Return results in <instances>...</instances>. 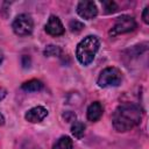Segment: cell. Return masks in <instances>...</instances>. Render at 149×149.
Returning <instances> with one entry per match:
<instances>
[{"label":"cell","instance_id":"cell-1","mask_svg":"<svg viewBox=\"0 0 149 149\" xmlns=\"http://www.w3.org/2000/svg\"><path fill=\"white\" fill-rule=\"evenodd\" d=\"M142 119L141 108L130 102L121 104L118 106L112 116V123L116 132L123 133L136 127Z\"/></svg>","mask_w":149,"mask_h":149},{"label":"cell","instance_id":"cell-2","mask_svg":"<svg viewBox=\"0 0 149 149\" xmlns=\"http://www.w3.org/2000/svg\"><path fill=\"white\" fill-rule=\"evenodd\" d=\"M100 47V41L94 35L84 37L76 48V57L81 65H88L93 62Z\"/></svg>","mask_w":149,"mask_h":149},{"label":"cell","instance_id":"cell-3","mask_svg":"<svg viewBox=\"0 0 149 149\" xmlns=\"http://www.w3.org/2000/svg\"><path fill=\"white\" fill-rule=\"evenodd\" d=\"M121 81H122V72L115 66H108L104 69L97 79V84L100 87L119 86Z\"/></svg>","mask_w":149,"mask_h":149},{"label":"cell","instance_id":"cell-4","mask_svg":"<svg viewBox=\"0 0 149 149\" xmlns=\"http://www.w3.org/2000/svg\"><path fill=\"white\" fill-rule=\"evenodd\" d=\"M12 28H13V31L17 36H28L33 33L34 21L29 14L22 13V14H19L14 19L12 23Z\"/></svg>","mask_w":149,"mask_h":149},{"label":"cell","instance_id":"cell-5","mask_svg":"<svg viewBox=\"0 0 149 149\" xmlns=\"http://www.w3.org/2000/svg\"><path fill=\"white\" fill-rule=\"evenodd\" d=\"M137 27V23L135 21V19L130 15H121L116 19L114 26L111 28L109 30V35L111 36H116V35H121V34H126V33H130L133 30H135V28Z\"/></svg>","mask_w":149,"mask_h":149},{"label":"cell","instance_id":"cell-6","mask_svg":"<svg viewBox=\"0 0 149 149\" xmlns=\"http://www.w3.org/2000/svg\"><path fill=\"white\" fill-rule=\"evenodd\" d=\"M77 13L80 17L86 19V20H91L93 17L97 16L98 14V8L97 5L93 1H88V0H84V1H79L77 5Z\"/></svg>","mask_w":149,"mask_h":149},{"label":"cell","instance_id":"cell-7","mask_svg":"<svg viewBox=\"0 0 149 149\" xmlns=\"http://www.w3.org/2000/svg\"><path fill=\"white\" fill-rule=\"evenodd\" d=\"M44 29L51 36H61L65 31V28H64L61 19L58 16H56V15H50L49 16Z\"/></svg>","mask_w":149,"mask_h":149},{"label":"cell","instance_id":"cell-8","mask_svg":"<svg viewBox=\"0 0 149 149\" xmlns=\"http://www.w3.org/2000/svg\"><path fill=\"white\" fill-rule=\"evenodd\" d=\"M48 116V109L43 106H35L28 109L24 114V119L31 123H38Z\"/></svg>","mask_w":149,"mask_h":149},{"label":"cell","instance_id":"cell-9","mask_svg":"<svg viewBox=\"0 0 149 149\" xmlns=\"http://www.w3.org/2000/svg\"><path fill=\"white\" fill-rule=\"evenodd\" d=\"M104 114V107L99 101H94L92 102L88 107H87V119L90 121H98Z\"/></svg>","mask_w":149,"mask_h":149},{"label":"cell","instance_id":"cell-10","mask_svg":"<svg viewBox=\"0 0 149 149\" xmlns=\"http://www.w3.org/2000/svg\"><path fill=\"white\" fill-rule=\"evenodd\" d=\"M21 88L26 92H37L43 88V83L38 79H30L21 85Z\"/></svg>","mask_w":149,"mask_h":149},{"label":"cell","instance_id":"cell-11","mask_svg":"<svg viewBox=\"0 0 149 149\" xmlns=\"http://www.w3.org/2000/svg\"><path fill=\"white\" fill-rule=\"evenodd\" d=\"M52 149H73V142L69 136H61L52 146Z\"/></svg>","mask_w":149,"mask_h":149},{"label":"cell","instance_id":"cell-12","mask_svg":"<svg viewBox=\"0 0 149 149\" xmlns=\"http://www.w3.org/2000/svg\"><path fill=\"white\" fill-rule=\"evenodd\" d=\"M71 133L76 139L80 140L84 136V133H85V125L80 121H74L71 126Z\"/></svg>","mask_w":149,"mask_h":149},{"label":"cell","instance_id":"cell-13","mask_svg":"<svg viewBox=\"0 0 149 149\" xmlns=\"http://www.w3.org/2000/svg\"><path fill=\"white\" fill-rule=\"evenodd\" d=\"M61 51H62V50H61L59 47L54 45V44H50V45H48V47L44 49L43 54H44V56L51 57V56H58V55L61 54Z\"/></svg>","mask_w":149,"mask_h":149},{"label":"cell","instance_id":"cell-14","mask_svg":"<svg viewBox=\"0 0 149 149\" xmlns=\"http://www.w3.org/2000/svg\"><path fill=\"white\" fill-rule=\"evenodd\" d=\"M101 5H102L104 12L106 14H112V13L118 10V5L114 1H102Z\"/></svg>","mask_w":149,"mask_h":149},{"label":"cell","instance_id":"cell-15","mask_svg":"<svg viewBox=\"0 0 149 149\" xmlns=\"http://www.w3.org/2000/svg\"><path fill=\"white\" fill-rule=\"evenodd\" d=\"M69 28H70V30L72 33H78V31H80L84 28V24L81 22L77 21V20H72L70 22V24H69Z\"/></svg>","mask_w":149,"mask_h":149},{"label":"cell","instance_id":"cell-16","mask_svg":"<svg viewBox=\"0 0 149 149\" xmlns=\"http://www.w3.org/2000/svg\"><path fill=\"white\" fill-rule=\"evenodd\" d=\"M142 20L146 24L149 23V6H146L143 12H142Z\"/></svg>","mask_w":149,"mask_h":149},{"label":"cell","instance_id":"cell-17","mask_svg":"<svg viewBox=\"0 0 149 149\" xmlns=\"http://www.w3.org/2000/svg\"><path fill=\"white\" fill-rule=\"evenodd\" d=\"M6 95H7V90L0 84V101H1Z\"/></svg>","mask_w":149,"mask_h":149},{"label":"cell","instance_id":"cell-18","mask_svg":"<svg viewBox=\"0 0 149 149\" xmlns=\"http://www.w3.org/2000/svg\"><path fill=\"white\" fill-rule=\"evenodd\" d=\"M5 125V116L0 113V126H3Z\"/></svg>","mask_w":149,"mask_h":149},{"label":"cell","instance_id":"cell-19","mask_svg":"<svg viewBox=\"0 0 149 149\" xmlns=\"http://www.w3.org/2000/svg\"><path fill=\"white\" fill-rule=\"evenodd\" d=\"M2 61H3V56H2V54L0 52V64L2 63Z\"/></svg>","mask_w":149,"mask_h":149}]
</instances>
